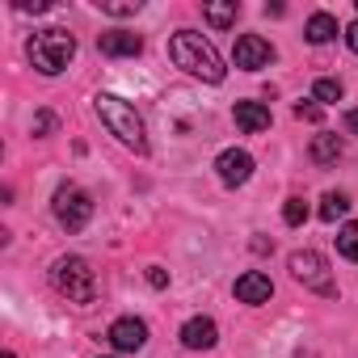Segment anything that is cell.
Masks as SVG:
<instances>
[{"mask_svg": "<svg viewBox=\"0 0 358 358\" xmlns=\"http://www.w3.org/2000/svg\"><path fill=\"white\" fill-rule=\"evenodd\" d=\"M169 59L182 68L186 76L207 80V85H220V80L228 76V68H224L220 51H215L203 34H194V30H177V34L169 38Z\"/></svg>", "mask_w": 358, "mask_h": 358, "instance_id": "1", "label": "cell"}, {"mask_svg": "<svg viewBox=\"0 0 358 358\" xmlns=\"http://www.w3.org/2000/svg\"><path fill=\"white\" fill-rule=\"evenodd\" d=\"M93 110H97V118L110 127V135L122 143V148H131V152H148V131H143V118H139V110L131 106V101H122V97H114V93H97L93 97Z\"/></svg>", "mask_w": 358, "mask_h": 358, "instance_id": "2", "label": "cell"}, {"mask_svg": "<svg viewBox=\"0 0 358 358\" xmlns=\"http://www.w3.org/2000/svg\"><path fill=\"white\" fill-rule=\"evenodd\" d=\"M51 287L68 299V303H80V308H89L93 299H97V274H93V266L85 262V257H55V266H51Z\"/></svg>", "mask_w": 358, "mask_h": 358, "instance_id": "3", "label": "cell"}, {"mask_svg": "<svg viewBox=\"0 0 358 358\" xmlns=\"http://www.w3.org/2000/svg\"><path fill=\"white\" fill-rule=\"evenodd\" d=\"M30 59H34V68H38L43 76H59V72L76 59V38H72L68 30H59V26L38 30V34L30 38Z\"/></svg>", "mask_w": 358, "mask_h": 358, "instance_id": "4", "label": "cell"}, {"mask_svg": "<svg viewBox=\"0 0 358 358\" xmlns=\"http://www.w3.org/2000/svg\"><path fill=\"white\" fill-rule=\"evenodd\" d=\"M51 211H55V220H59V228L64 232H80L89 220H93V199L80 190V186H59L55 190V199H51Z\"/></svg>", "mask_w": 358, "mask_h": 358, "instance_id": "5", "label": "cell"}, {"mask_svg": "<svg viewBox=\"0 0 358 358\" xmlns=\"http://www.w3.org/2000/svg\"><path fill=\"white\" fill-rule=\"evenodd\" d=\"M287 266H291V278L295 282H303V287H312L320 295H337V282L329 278V262L316 249H295Z\"/></svg>", "mask_w": 358, "mask_h": 358, "instance_id": "6", "label": "cell"}, {"mask_svg": "<svg viewBox=\"0 0 358 358\" xmlns=\"http://www.w3.org/2000/svg\"><path fill=\"white\" fill-rule=\"evenodd\" d=\"M232 64L245 68V72H262L274 64V47L262 38V34H241L236 47H232Z\"/></svg>", "mask_w": 358, "mask_h": 358, "instance_id": "7", "label": "cell"}, {"mask_svg": "<svg viewBox=\"0 0 358 358\" xmlns=\"http://www.w3.org/2000/svg\"><path fill=\"white\" fill-rule=\"evenodd\" d=\"M106 337H110V345H114L118 354H139V350L148 345V324H143L139 316H118Z\"/></svg>", "mask_w": 358, "mask_h": 358, "instance_id": "8", "label": "cell"}, {"mask_svg": "<svg viewBox=\"0 0 358 358\" xmlns=\"http://www.w3.org/2000/svg\"><path fill=\"white\" fill-rule=\"evenodd\" d=\"M215 173H220V182H224L228 190H236V186H245L249 177H253V156H249L245 148H228V152H220Z\"/></svg>", "mask_w": 358, "mask_h": 358, "instance_id": "9", "label": "cell"}, {"mask_svg": "<svg viewBox=\"0 0 358 358\" xmlns=\"http://www.w3.org/2000/svg\"><path fill=\"white\" fill-rule=\"evenodd\" d=\"M177 337H182L186 350H211V345L220 341V324H215L211 316H194V320L182 324V333H177Z\"/></svg>", "mask_w": 358, "mask_h": 358, "instance_id": "10", "label": "cell"}, {"mask_svg": "<svg viewBox=\"0 0 358 358\" xmlns=\"http://www.w3.org/2000/svg\"><path fill=\"white\" fill-rule=\"evenodd\" d=\"M97 47H101V55H110V59H127V55H139V51H143V38L131 34V30H106V34L97 38Z\"/></svg>", "mask_w": 358, "mask_h": 358, "instance_id": "11", "label": "cell"}, {"mask_svg": "<svg viewBox=\"0 0 358 358\" xmlns=\"http://www.w3.org/2000/svg\"><path fill=\"white\" fill-rule=\"evenodd\" d=\"M270 295H274V282L262 270H249V274L236 278V299L241 303H270Z\"/></svg>", "mask_w": 358, "mask_h": 358, "instance_id": "12", "label": "cell"}, {"mask_svg": "<svg viewBox=\"0 0 358 358\" xmlns=\"http://www.w3.org/2000/svg\"><path fill=\"white\" fill-rule=\"evenodd\" d=\"M236 127L245 131V135H262V131H270V110L262 106V101H236Z\"/></svg>", "mask_w": 358, "mask_h": 358, "instance_id": "13", "label": "cell"}, {"mask_svg": "<svg viewBox=\"0 0 358 358\" xmlns=\"http://www.w3.org/2000/svg\"><path fill=\"white\" fill-rule=\"evenodd\" d=\"M303 34H308L312 47H324L329 38H337V17L333 13H312L308 26H303Z\"/></svg>", "mask_w": 358, "mask_h": 358, "instance_id": "14", "label": "cell"}, {"mask_svg": "<svg viewBox=\"0 0 358 358\" xmlns=\"http://www.w3.org/2000/svg\"><path fill=\"white\" fill-rule=\"evenodd\" d=\"M312 160H316V164H337V160H341V139L329 135V131L316 135V139H312Z\"/></svg>", "mask_w": 358, "mask_h": 358, "instance_id": "15", "label": "cell"}, {"mask_svg": "<svg viewBox=\"0 0 358 358\" xmlns=\"http://www.w3.org/2000/svg\"><path fill=\"white\" fill-rule=\"evenodd\" d=\"M236 13H241V5H236V0H224V5H203V17H207L215 30H228V26H236Z\"/></svg>", "mask_w": 358, "mask_h": 358, "instance_id": "16", "label": "cell"}, {"mask_svg": "<svg viewBox=\"0 0 358 358\" xmlns=\"http://www.w3.org/2000/svg\"><path fill=\"white\" fill-rule=\"evenodd\" d=\"M345 211H350V199H345V194L329 190V194L320 199V220H324V224H337V220H341Z\"/></svg>", "mask_w": 358, "mask_h": 358, "instance_id": "17", "label": "cell"}, {"mask_svg": "<svg viewBox=\"0 0 358 358\" xmlns=\"http://www.w3.org/2000/svg\"><path fill=\"white\" fill-rule=\"evenodd\" d=\"M312 101H320V106H333V101H341V80H333V76H320V80L312 85Z\"/></svg>", "mask_w": 358, "mask_h": 358, "instance_id": "18", "label": "cell"}, {"mask_svg": "<svg viewBox=\"0 0 358 358\" xmlns=\"http://www.w3.org/2000/svg\"><path fill=\"white\" fill-rule=\"evenodd\" d=\"M337 253H341L345 262H358V224H341V232H337Z\"/></svg>", "mask_w": 358, "mask_h": 358, "instance_id": "19", "label": "cell"}, {"mask_svg": "<svg viewBox=\"0 0 358 358\" xmlns=\"http://www.w3.org/2000/svg\"><path fill=\"white\" fill-rule=\"evenodd\" d=\"M303 220H308V203H303V199H287V203H282V224H287V228H299Z\"/></svg>", "mask_w": 358, "mask_h": 358, "instance_id": "20", "label": "cell"}, {"mask_svg": "<svg viewBox=\"0 0 358 358\" xmlns=\"http://www.w3.org/2000/svg\"><path fill=\"white\" fill-rule=\"evenodd\" d=\"M139 9H143L139 0H101V13H110V17H131Z\"/></svg>", "mask_w": 358, "mask_h": 358, "instance_id": "21", "label": "cell"}, {"mask_svg": "<svg viewBox=\"0 0 358 358\" xmlns=\"http://www.w3.org/2000/svg\"><path fill=\"white\" fill-rule=\"evenodd\" d=\"M51 131H55V114H47V110H43V114H34V135H38V139H47Z\"/></svg>", "mask_w": 358, "mask_h": 358, "instance_id": "22", "label": "cell"}, {"mask_svg": "<svg viewBox=\"0 0 358 358\" xmlns=\"http://www.w3.org/2000/svg\"><path fill=\"white\" fill-rule=\"evenodd\" d=\"M295 118H303V122H320V106H316V101H299V106H295Z\"/></svg>", "mask_w": 358, "mask_h": 358, "instance_id": "23", "label": "cell"}, {"mask_svg": "<svg viewBox=\"0 0 358 358\" xmlns=\"http://www.w3.org/2000/svg\"><path fill=\"white\" fill-rule=\"evenodd\" d=\"M148 282H152L156 291H164V287H169V270H160V266H148Z\"/></svg>", "mask_w": 358, "mask_h": 358, "instance_id": "24", "label": "cell"}, {"mask_svg": "<svg viewBox=\"0 0 358 358\" xmlns=\"http://www.w3.org/2000/svg\"><path fill=\"white\" fill-rule=\"evenodd\" d=\"M22 13H47V0H17Z\"/></svg>", "mask_w": 358, "mask_h": 358, "instance_id": "25", "label": "cell"}, {"mask_svg": "<svg viewBox=\"0 0 358 358\" xmlns=\"http://www.w3.org/2000/svg\"><path fill=\"white\" fill-rule=\"evenodd\" d=\"M345 47L358 55V22H350V26H345Z\"/></svg>", "mask_w": 358, "mask_h": 358, "instance_id": "26", "label": "cell"}, {"mask_svg": "<svg viewBox=\"0 0 358 358\" xmlns=\"http://www.w3.org/2000/svg\"><path fill=\"white\" fill-rule=\"evenodd\" d=\"M345 131L358 135V110H345Z\"/></svg>", "mask_w": 358, "mask_h": 358, "instance_id": "27", "label": "cell"}, {"mask_svg": "<svg viewBox=\"0 0 358 358\" xmlns=\"http://www.w3.org/2000/svg\"><path fill=\"white\" fill-rule=\"evenodd\" d=\"M5 358H17V354H5Z\"/></svg>", "mask_w": 358, "mask_h": 358, "instance_id": "28", "label": "cell"}]
</instances>
